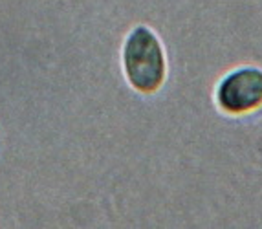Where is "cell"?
<instances>
[{"instance_id":"6da1fadb","label":"cell","mask_w":262,"mask_h":229,"mask_svg":"<svg viewBox=\"0 0 262 229\" xmlns=\"http://www.w3.org/2000/svg\"><path fill=\"white\" fill-rule=\"evenodd\" d=\"M119 64L128 88L145 97L160 92L169 75L163 40L147 24L128 30L119 50Z\"/></svg>"},{"instance_id":"7a4b0ae2","label":"cell","mask_w":262,"mask_h":229,"mask_svg":"<svg viewBox=\"0 0 262 229\" xmlns=\"http://www.w3.org/2000/svg\"><path fill=\"white\" fill-rule=\"evenodd\" d=\"M213 101L227 118H246L262 110V68L253 64L236 66L214 84Z\"/></svg>"}]
</instances>
